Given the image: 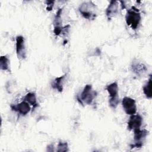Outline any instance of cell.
I'll return each instance as SVG.
<instances>
[{"label":"cell","instance_id":"1","mask_svg":"<svg viewBox=\"0 0 152 152\" xmlns=\"http://www.w3.org/2000/svg\"><path fill=\"white\" fill-rule=\"evenodd\" d=\"M97 94V92L93 90L91 85L87 84L85 86L80 96H77V99L81 105H83L84 103L87 104H91Z\"/></svg>","mask_w":152,"mask_h":152},{"label":"cell","instance_id":"2","mask_svg":"<svg viewBox=\"0 0 152 152\" xmlns=\"http://www.w3.org/2000/svg\"><path fill=\"white\" fill-rule=\"evenodd\" d=\"M141 20V14L138 10L135 7H132V8L127 11L125 16L126 23L128 26H131L133 30H136L138 28Z\"/></svg>","mask_w":152,"mask_h":152},{"label":"cell","instance_id":"3","mask_svg":"<svg viewBox=\"0 0 152 152\" xmlns=\"http://www.w3.org/2000/svg\"><path fill=\"white\" fill-rule=\"evenodd\" d=\"M96 5L91 1L85 2L79 7V11L82 16L88 20H94L96 18V14L94 12Z\"/></svg>","mask_w":152,"mask_h":152},{"label":"cell","instance_id":"4","mask_svg":"<svg viewBox=\"0 0 152 152\" xmlns=\"http://www.w3.org/2000/svg\"><path fill=\"white\" fill-rule=\"evenodd\" d=\"M134 143L131 145V148H139L142 147L145 140L146 137L148 134V131L145 129H140H140L134 130Z\"/></svg>","mask_w":152,"mask_h":152},{"label":"cell","instance_id":"5","mask_svg":"<svg viewBox=\"0 0 152 152\" xmlns=\"http://www.w3.org/2000/svg\"><path fill=\"white\" fill-rule=\"evenodd\" d=\"M122 105L126 114L132 115L136 113L137 106L134 99L129 97H124L122 100Z\"/></svg>","mask_w":152,"mask_h":152},{"label":"cell","instance_id":"6","mask_svg":"<svg viewBox=\"0 0 152 152\" xmlns=\"http://www.w3.org/2000/svg\"><path fill=\"white\" fill-rule=\"evenodd\" d=\"M142 123V118L138 114L131 115L128 121V129L129 131L140 129Z\"/></svg>","mask_w":152,"mask_h":152},{"label":"cell","instance_id":"7","mask_svg":"<svg viewBox=\"0 0 152 152\" xmlns=\"http://www.w3.org/2000/svg\"><path fill=\"white\" fill-rule=\"evenodd\" d=\"M16 53L18 58L24 59L26 57L24 38L22 36L16 37Z\"/></svg>","mask_w":152,"mask_h":152},{"label":"cell","instance_id":"8","mask_svg":"<svg viewBox=\"0 0 152 152\" xmlns=\"http://www.w3.org/2000/svg\"><path fill=\"white\" fill-rule=\"evenodd\" d=\"M10 107L12 110L18 112L22 116L26 115L31 109L29 103L24 100L15 105L11 104Z\"/></svg>","mask_w":152,"mask_h":152},{"label":"cell","instance_id":"9","mask_svg":"<svg viewBox=\"0 0 152 152\" xmlns=\"http://www.w3.org/2000/svg\"><path fill=\"white\" fill-rule=\"evenodd\" d=\"M118 12V4L116 1H111L106 10V15L109 20Z\"/></svg>","mask_w":152,"mask_h":152},{"label":"cell","instance_id":"10","mask_svg":"<svg viewBox=\"0 0 152 152\" xmlns=\"http://www.w3.org/2000/svg\"><path fill=\"white\" fill-rule=\"evenodd\" d=\"M131 68L132 71L138 76H141L142 75H144L147 70V68L144 64L135 61L132 62V64L131 65Z\"/></svg>","mask_w":152,"mask_h":152},{"label":"cell","instance_id":"11","mask_svg":"<svg viewBox=\"0 0 152 152\" xmlns=\"http://www.w3.org/2000/svg\"><path fill=\"white\" fill-rule=\"evenodd\" d=\"M106 89L109 94L110 98L118 97V85L116 82H114L107 85Z\"/></svg>","mask_w":152,"mask_h":152},{"label":"cell","instance_id":"12","mask_svg":"<svg viewBox=\"0 0 152 152\" xmlns=\"http://www.w3.org/2000/svg\"><path fill=\"white\" fill-rule=\"evenodd\" d=\"M65 76L66 74H64L61 77L56 78L52 84V88L56 89L59 92H62L63 90V81L65 78Z\"/></svg>","mask_w":152,"mask_h":152},{"label":"cell","instance_id":"13","mask_svg":"<svg viewBox=\"0 0 152 152\" xmlns=\"http://www.w3.org/2000/svg\"><path fill=\"white\" fill-rule=\"evenodd\" d=\"M24 100L28 103L31 106H33V107L34 109L38 106V104L37 103V100H36V96L35 93H32V92L28 93L24 97Z\"/></svg>","mask_w":152,"mask_h":152},{"label":"cell","instance_id":"14","mask_svg":"<svg viewBox=\"0 0 152 152\" xmlns=\"http://www.w3.org/2000/svg\"><path fill=\"white\" fill-rule=\"evenodd\" d=\"M10 66V60L7 56H1L0 58V67L1 70L8 71Z\"/></svg>","mask_w":152,"mask_h":152},{"label":"cell","instance_id":"15","mask_svg":"<svg viewBox=\"0 0 152 152\" xmlns=\"http://www.w3.org/2000/svg\"><path fill=\"white\" fill-rule=\"evenodd\" d=\"M151 75H150L149 80H148L147 83L145 84V85L143 87V88H142L144 94L148 99H151V96H152L151 90Z\"/></svg>","mask_w":152,"mask_h":152},{"label":"cell","instance_id":"16","mask_svg":"<svg viewBox=\"0 0 152 152\" xmlns=\"http://www.w3.org/2000/svg\"><path fill=\"white\" fill-rule=\"evenodd\" d=\"M62 12V9L59 8L58 11L56 12V14L54 18V21H53V24H54V27H61V14Z\"/></svg>","mask_w":152,"mask_h":152},{"label":"cell","instance_id":"17","mask_svg":"<svg viewBox=\"0 0 152 152\" xmlns=\"http://www.w3.org/2000/svg\"><path fill=\"white\" fill-rule=\"evenodd\" d=\"M57 147H58L57 151H59V152L68 151V143L66 142L60 141L58 143Z\"/></svg>","mask_w":152,"mask_h":152},{"label":"cell","instance_id":"18","mask_svg":"<svg viewBox=\"0 0 152 152\" xmlns=\"http://www.w3.org/2000/svg\"><path fill=\"white\" fill-rule=\"evenodd\" d=\"M119 103V97H114V98H110L109 100V105L111 107L115 109L118 104Z\"/></svg>","mask_w":152,"mask_h":152},{"label":"cell","instance_id":"19","mask_svg":"<svg viewBox=\"0 0 152 152\" xmlns=\"http://www.w3.org/2000/svg\"><path fill=\"white\" fill-rule=\"evenodd\" d=\"M46 3L47 4V7H46V10L49 11H51L53 8V6L54 4V1H46Z\"/></svg>","mask_w":152,"mask_h":152}]
</instances>
